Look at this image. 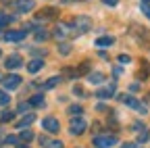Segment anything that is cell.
I'll list each match as a JSON object with an SVG mask.
<instances>
[{"label":"cell","mask_w":150,"mask_h":148,"mask_svg":"<svg viewBox=\"0 0 150 148\" xmlns=\"http://www.w3.org/2000/svg\"><path fill=\"white\" fill-rule=\"evenodd\" d=\"M86 127H88V121H86L83 117H73V119L69 121V132H71L73 136L83 134V132H86Z\"/></svg>","instance_id":"1"},{"label":"cell","mask_w":150,"mask_h":148,"mask_svg":"<svg viewBox=\"0 0 150 148\" xmlns=\"http://www.w3.org/2000/svg\"><path fill=\"white\" fill-rule=\"evenodd\" d=\"M115 144H117V138L115 136H108V134H102V136L94 138V146H96V148H110Z\"/></svg>","instance_id":"2"},{"label":"cell","mask_w":150,"mask_h":148,"mask_svg":"<svg viewBox=\"0 0 150 148\" xmlns=\"http://www.w3.org/2000/svg\"><path fill=\"white\" fill-rule=\"evenodd\" d=\"M0 84H2V88H6V90H17L19 86H21V75H15V73L4 75L2 79H0Z\"/></svg>","instance_id":"3"},{"label":"cell","mask_w":150,"mask_h":148,"mask_svg":"<svg viewBox=\"0 0 150 148\" xmlns=\"http://www.w3.org/2000/svg\"><path fill=\"white\" fill-rule=\"evenodd\" d=\"M119 98H121V100H123V102H125L129 108H136L138 113H142V115H144L146 110H148V108H146L144 104H140V100H136L134 96H119Z\"/></svg>","instance_id":"4"},{"label":"cell","mask_w":150,"mask_h":148,"mask_svg":"<svg viewBox=\"0 0 150 148\" xmlns=\"http://www.w3.org/2000/svg\"><path fill=\"white\" fill-rule=\"evenodd\" d=\"M42 127L46 129V132L56 134L61 129V123H59V119H54V117H46V119H42Z\"/></svg>","instance_id":"5"},{"label":"cell","mask_w":150,"mask_h":148,"mask_svg":"<svg viewBox=\"0 0 150 148\" xmlns=\"http://www.w3.org/2000/svg\"><path fill=\"white\" fill-rule=\"evenodd\" d=\"M112 94H115V84H106V86L98 88V92H96L98 98H110Z\"/></svg>","instance_id":"6"},{"label":"cell","mask_w":150,"mask_h":148,"mask_svg":"<svg viewBox=\"0 0 150 148\" xmlns=\"http://www.w3.org/2000/svg\"><path fill=\"white\" fill-rule=\"evenodd\" d=\"M33 6H35L33 0H17L15 11H17V13H27V11H31Z\"/></svg>","instance_id":"7"},{"label":"cell","mask_w":150,"mask_h":148,"mask_svg":"<svg viewBox=\"0 0 150 148\" xmlns=\"http://www.w3.org/2000/svg\"><path fill=\"white\" fill-rule=\"evenodd\" d=\"M6 69H19V67H21L23 65V59L21 57H19V54H13V57H8L6 59Z\"/></svg>","instance_id":"8"},{"label":"cell","mask_w":150,"mask_h":148,"mask_svg":"<svg viewBox=\"0 0 150 148\" xmlns=\"http://www.w3.org/2000/svg\"><path fill=\"white\" fill-rule=\"evenodd\" d=\"M23 38H25V31H6L4 33L6 42H21Z\"/></svg>","instance_id":"9"},{"label":"cell","mask_w":150,"mask_h":148,"mask_svg":"<svg viewBox=\"0 0 150 148\" xmlns=\"http://www.w3.org/2000/svg\"><path fill=\"white\" fill-rule=\"evenodd\" d=\"M40 144H42L44 148H65V144H63L61 140H50V138H42Z\"/></svg>","instance_id":"10"},{"label":"cell","mask_w":150,"mask_h":148,"mask_svg":"<svg viewBox=\"0 0 150 148\" xmlns=\"http://www.w3.org/2000/svg\"><path fill=\"white\" fill-rule=\"evenodd\" d=\"M42 67H44V61H42V59H33V61H29L27 71H29V73H40Z\"/></svg>","instance_id":"11"},{"label":"cell","mask_w":150,"mask_h":148,"mask_svg":"<svg viewBox=\"0 0 150 148\" xmlns=\"http://www.w3.org/2000/svg\"><path fill=\"white\" fill-rule=\"evenodd\" d=\"M33 121H35V115H31V113H29V115H23L21 119H19V121H17V127H19V129H23V127H27V125H31Z\"/></svg>","instance_id":"12"},{"label":"cell","mask_w":150,"mask_h":148,"mask_svg":"<svg viewBox=\"0 0 150 148\" xmlns=\"http://www.w3.org/2000/svg\"><path fill=\"white\" fill-rule=\"evenodd\" d=\"M48 17H56V11H54V8H50V6H48V8H44V11H40V13L35 15V19H38V21H46Z\"/></svg>","instance_id":"13"},{"label":"cell","mask_w":150,"mask_h":148,"mask_svg":"<svg viewBox=\"0 0 150 148\" xmlns=\"http://www.w3.org/2000/svg\"><path fill=\"white\" fill-rule=\"evenodd\" d=\"M29 104H31V106H35V108H42V106H46V100H44V96H42V94H35V96H31V98H29Z\"/></svg>","instance_id":"14"},{"label":"cell","mask_w":150,"mask_h":148,"mask_svg":"<svg viewBox=\"0 0 150 148\" xmlns=\"http://www.w3.org/2000/svg\"><path fill=\"white\" fill-rule=\"evenodd\" d=\"M69 33V25H65V23H61V25H56V29H54V35L56 38H65V35Z\"/></svg>","instance_id":"15"},{"label":"cell","mask_w":150,"mask_h":148,"mask_svg":"<svg viewBox=\"0 0 150 148\" xmlns=\"http://www.w3.org/2000/svg\"><path fill=\"white\" fill-rule=\"evenodd\" d=\"M75 25H77V31H86L90 27V21L86 17H77V19H75Z\"/></svg>","instance_id":"16"},{"label":"cell","mask_w":150,"mask_h":148,"mask_svg":"<svg viewBox=\"0 0 150 148\" xmlns=\"http://www.w3.org/2000/svg\"><path fill=\"white\" fill-rule=\"evenodd\" d=\"M112 42H115V38L106 35V38H98V40H96V46H98V48H104V46H110Z\"/></svg>","instance_id":"17"},{"label":"cell","mask_w":150,"mask_h":148,"mask_svg":"<svg viewBox=\"0 0 150 148\" xmlns=\"http://www.w3.org/2000/svg\"><path fill=\"white\" fill-rule=\"evenodd\" d=\"M33 38H35L38 42H44V40L48 38V31H44V29H38V31L33 33Z\"/></svg>","instance_id":"18"},{"label":"cell","mask_w":150,"mask_h":148,"mask_svg":"<svg viewBox=\"0 0 150 148\" xmlns=\"http://www.w3.org/2000/svg\"><path fill=\"white\" fill-rule=\"evenodd\" d=\"M19 140H21V142H31V140H33V134L25 129V132H21V134H19Z\"/></svg>","instance_id":"19"},{"label":"cell","mask_w":150,"mask_h":148,"mask_svg":"<svg viewBox=\"0 0 150 148\" xmlns=\"http://www.w3.org/2000/svg\"><path fill=\"white\" fill-rule=\"evenodd\" d=\"M11 21H13V17L4 15V13H0V27H6V25H8Z\"/></svg>","instance_id":"20"},{"label":"cell","mask_w":150,"mask_h":148,"mask_svg":"<svg viewBox=\"0 0 150 148\" xmlns=\"http://www.w3.org/2000/svg\"><path fill=\"white\" fill-rule=\"evenodd\" d=\"M11 102V98H8V94H6V92L4 90H0V106H6Z\"/></svg>","instance_id":"21"},{"label":"cell","mask_w":150,"mask_h":148,"mask_svg":"<svg viewBox=\"0 0 150 148\" xmlns=\"http://www.w3.org/2000/svg\"><path fill=\"white\" fill-rule=\"evenodd\" d=\"M0 121H2V123H8V121H13V113H11V110H4V113L0 115Z\"/></svg>","instance_id":"22"},{"label":"cell","mask_w":150,"mask_h":148,"mask_svg":"<svg viewBox=\"0 0 150 148\" xmlns=\"http://www.w3.org/2000/svg\"><path fill=\"white\" fill-rule=\"evenodd\" d=\"M69 113L79 115V113H81V104H71V106H69Z\"/></svg>","instance_id":"23"},{"label":"cell","mask_w":150,"mask_h":148,"mask_svg":"<svg viewBox=\"0 0 150 148\" xmlns=\"http://www.w3.org/2000/svg\"><path fill=\"white\" fill-rule=\"evenodd\" d=\"M59 81H61V77H50V79H48L44 86H46V88H54V86L59 84Z\"/></svg>","instance_id":"24"},{"label":"cell","mask_w":150,"mask_h":148,"mask_svg":"<svg viewBox=\"0 0 150 148\" xmlns=\"http://www.w3.org/2000/svg\"><path fill=\"white\" fill-rule=\"evenodd\" d=\"M90 81H94V84L102 81V73H92V75H90Z\"/></svg>","instance_id":"25"},{"label":"cell","mask_w":150,"mask_h":148,"mask_svg":"<svg viewBox=\"0 0 150 148\" xmlns=\"http://www.w3.org/2000/svg\"><path fill=\"white\" fill-rule=\"evenodd\" d=\"M138 140H140V142H148V140H150V132H148V129H144V132L140 134Z\"/></svg>","instance_id":"26"},{"label":"cell","mask_w":150,"mask_h":148,"mask_svg":"<svg viewBox=\"0 0 150 148\" xmlns=\"http://www.w3.org/2000/svg\"><path fill=\"white\" fill-rule=\"evenodd\" d=\"M142 13H144V15L148 17V19H150V4H144V2H142Z\"/></svg>","instance_id":"27"},{"label":"cell","mask_w":150,"mask_h":148,"mask_svg":"<svg viewBox=\"0 0 150 148\" xmlns=\"http://www.w3.org/2000/svg\"><path fill=\"white\" fill-rule=\"evenodd\" d=\"M6 144H19V138L17 136H8L6 138Z\"/></svg>","instance_id":"28"},{"label":"cell","mask_w":150,"mask_h":148,"mask_svg":"<svg viewBox=\"0 0 150 148\" xmlns=\"http://www.w3.org/2000/svg\"><path fill=\"white\" fill-rule=\"evenodd\" d=\"M102 2H104V4H108V6H115L119 0H102Z\"/></svg>","instance_id":"29"},{"label":"cell","mask_w":150,"mask_h":148,"mask_svg":"<svg viewBox=\"0 0 150 148\" xmlns=\"http://www.w3.org/2000/svg\"><path fill=\"white\" fill-rule=\"evenodd\" d=\"M121 148H138V146H136V144H134V142H125V144H123V146H121Z\"/></svg>","instance_id":"30"},{"label":"cell","mask_w":150,"mask_h":148,"mask_svg":"<svg viewBox=\"0 0 150 148\" xmlns=\"http://www.w3.org/2000/svg\"><path fill=\"white\" fill-rule=\"evenodd\" d=\"M138 88H140L138 84H131V86H129V90H131V92H138Z\"/></svg>","instance_id":"31"},{"label":"cell","mask_w":150,"mask_h":148,"mask_svg":"<svg viewBox=\"0 0 150 148\" xmlns=\"http://www.w3.org/2000/svg\"><path fill=\"white\" fill-rule=\"evenodd\" d=\"M119 61H121V63H129V57H127V54H123V57H121Z\"/></svg>","instance_id":"32"},{"label":"cell","mask_w":150,"mask_h":148,"mask_svg":"<svg viewBox=\"0 0 150 148\" xmlns=\"http://www.w3.org/2000/svg\"><path fill=\"white\" fill-rule=\"evenodd\" d=\"M17 148H29V146H25V144H17Z\"/></svg>","instance_id":"33"},{"label":"cell","mask_w":150,"mask_h":148,"mask_svg":"<svg viewBox=\"0 0 150 148\" xmlns=\"http://www.w3.org/2000/svg\"><path fill=\"white\" fill-rule=\"evenodd\" d=\"M146 102H150V92H148V96H146Z\"/></svg>","instance_id":"34"},{"label":"cell","mask_w":150,"mask_h":148,"mask_svg":"<svg viewBox=\"0 0 150 148\" xmlns=\"http://www.w3.org/2000/svg\"><path fill=\"white\" fill-rule=\"evenodd\" d=\"M142 2H144V4H148V2H150V0H142Z\"/></svg>","instance_id":"35"}]
</instances>
